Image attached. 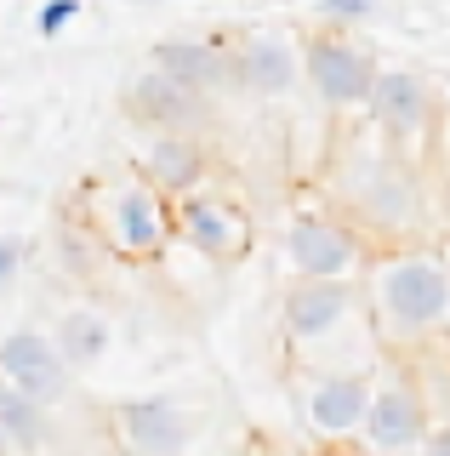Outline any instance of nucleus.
<instances>
[{
    "label": "nucleus",
    "mask_w": 450,
    "mask_h": 456,
    "mask_svg": "<svg viewBox=\"0 0 450 456\" xmlns=\"http://www.w3.org/2000/svg\"><path fill=\"white\" fill-rule=\"evenodd\" d=\"M6 451H12V445H6V434H0V456H6Z\"/></svg>",
    "instance_id": "5701e85b"
},
{
    "label": "nucleus",
    "mask_w": 450,
    "mask_h": 456,
    "mask_svg": "<svg viewBox=\"0 0 450 456\" xmlns=\"http://www.w3.org/2000/svg\"><path fill=\"white\" fill-rule=\"evenodd\" d=\"M371 388H376V370L371 365H348V370H319L314 382L297 388V422L314 439H359L365 411H371Z\"/></svg>",
    "instance_id": "39448f33"
},
{
    "label": "nucleus",
    "mask_w": 450,
    "mask_h": 456,
    "mask_svg": "<svg viewBox=\"0 0 450 456\" xmlns=\"http://www.w3.org/2000/svg\"><path fill=\"white\" fill-rule=\"evenodd\" d=\"M86 223L115 256L149 263L165 251L172 240V206L149 189L143 177H115V183H92L86 189Z\"/></svg>",
    "instance_id": "f03ea898"
},
{
    "label": "nucleus",
    "mask_w": 450,
    "mask_h": 456,
    "mask_svg": "<svg viewBox=\"0 0 450 456\" xmlns=\"http://www.w3.org/2000/svg\"><path fill=\"white\" fill-rule=\"evenodd\" d=\"M0 434H6L12 451H35L46 439V411L29 394H18L12 382H0Z\"/></svg>",
    "instance_id": "a211bd4d"
},
{
    "label": "nucleus",
    "mask_w": 450,
    "mask_h": 456,
    "mask_svg": "<svg viewBox=\"0 0 450 456\" xmlns=\"http://www.w3.org/2000/svg\"><path fill=\"white\" fill-rule=\"evenodd\" d=\"M314 18H319V23H348V28H359V23L376 18V0H314Z\"/></svg>",
    "instance_id": "aec40b11"
},
{
    "label": "nucleus",
    "mask_w": 450,
    "mask_h": 456,
    "mask_svg": "<svg viewBox=\"0 0 450 456\" xmlns=\"http://www.w3.org/2000/svg\"><path fill=\"white\" fill-rule=\"evenodd\" d=\"M23 251H29V246H23L18 234H0V291H6V285L18 280V268H23Z\"/></svg>",
    "instance_id": "412c9836"
},
{
    "label": "nucleus",
    "mask_w": 450,
    "mask_h": 456,
    "mask_svg": "<svg viewBox=\"0 0 450 456\" xmlns=\"http://www.w3.org/2000/svg\"><path fill=\"white\" fill-rule=\"evenodd\" d=\"M68 370L58 360V348H52V337L46 331H12V337H0V382H12L18 394H29L40 411L46 405H58V399L68 394Z\"/></svg>",
    "instance_id": "9b49d317"
},
{
    "label": "nucleus",
    "mask_w": 450,
    "mask_h": 456,
    "mask_svg": "<svg viewBox=\"0 0 450 456\" xmlns=\"http://www.w3.org/2000/svg\"><path fill=\"white\" fill-rule=\"evenodd\" d=\"M359 183H365V189H354L359 217H371V223H382V228L416 223V177H411L399 160L371 154V160L359 166Z\"/></svg>",
    "instance_id": "2eb2a0df"
},
{
    "label": "nucleus",
    "mask_w": 450,
    "mask_h": 456,
    "mask_svg": "<svg viewBox=\"0 0 450 456\" xmlns=\"http://www.w3.org/2000/svg\"><path fill=\"white\" fill-rule=\"evenodd\" d=\"M143 183L160 200H182L211 183V160L200 137H154L143 154Z\"/></svg>",
    "instance_id": "dca6fc26"
},
{
    "label": "nucleus",
    "mask_w": 450,
    "mask_h": 456,
    "mask_svg": "<svg viewBox=\"0 0 450 456\" xmlns=\"http://www.w3.org/2000/svg\"><path fill=\"white\" fill-rule=\"evenodd\" d=\"M302 75V57L279 35H251L240 46H229V86L245 97H285Z\"/></svg>",
    "instance_id": "f8f14e48"
},
{
    "label": "nucleus",
    "mask_w": 450,
    "mask_h": 456,
    "mask_svg": "<svg viewBox=\"0 0 450 456\" xmlns=\"http://www.w3.org/2000/svg\"><path fill=\"white\" fill-rule=\"evenodd\" d=\"M416 456H450V422H433L428 428V439H422V451Z\"/></svg>",
    "instance_id": "4be33fe9"
},
{
    "label": "nucleus",
    "mask_w": 450,
    "mask_h": 456,
    "mask_svg": "<svg viewBox=\"0 0 450 456\" xmlns=\"http://www.w3.org/2000/svg\"><path fill=\"white\" fill-rule=\"evenodd\" d=\"M172 234H182L211 263H240L251 251V217L240 200L222 189H194L172 200Z\"/></svg>",
    "instance_id": "423d86ee"
},
{
    "label": "nucleus",
    "mask_w": 450,
    "mask_h": 456,
    "mask_svg": "<svg viewBox=\"0 0 450 456\" xmlns=\"http://www.w3.org/2000/svg\"><path fill=\"white\" fill-rule=\"evenodd\" d=\"M120 109H125V120L149 126L154 137H200L211 126V97L189 92V86H177L165 75H154V69H143V75L125 86Z\"/></svg>",
    "instance_id": "6e6552de"
},
{
    "label": "nucleus",
    "mask_w": 450,
    "mask_h": 456,
    "mask_svg": "<svg viewBox=\"0 0 450 456\" xmlns=\"http://www.w3.org/2000/svg\"><path fill=\"white\" fill-rule=\"evenodd\" d=\"M365 114H371L376 126H382L388 137H422L433 126V92L428 80L411 75V69H382L371 86V103H365Z\"/></svg>",
    "instance_id": "4468645a"
},
{
    "label": "nucleus",
    "mask_w": 450,
    "mask_h": 456,
    "mask_svg": "<svg viewBox=\"0 0 450 456\" xmlns=\"http://www.w3.org/2000/svg\"><path fill=\"white\" fill-rule=\"evenodd\" d=\"M433 428V399L416 382V370L405 365H382L371 388V411H365V445L376 456H416L422 439Z\"/></svg>",
    "instance_id": "7ed1b4c3"
},
{
    "label": "nucleus",
    "mask_w": 450,
    "mask_h": 456,
    "mask_svg": "<svg viewBox=\"0 0 450 456\" xmlns=\"http://www.w3.org/2000/svg\"><path fill=\"white\" fill-rule=\"evenodd\" d=\"M143 6H160V0H143Z\"/></svg>",
    "instance_id": "393cba45"
},
{
    "label": "nucleus",
    "mask_w": 450,
    "mask_h": 456,
    "mask_svg": "<svg viewBox=\"0 0 450 456\" xmlns=\"http://www.w3.org/2000/svg\"><path fill=\"white\" fill-rule=\"evenodd\" d=\"M371 331L388 348H422L450 325V263L433 251H393L371 274Z\"/></svg>",
    "instance_id": "f257e3e1"
},
{
    "label": "nucleus",
    "mask_w": 450,
    "mask_h": 456,
    "mask_svg": "<svg viewBox=\"0 0 450 456\" xmlns=\"http://www.w3.org/2000/svg\"><path fill=\"white\" fill-rule=\"evenodd\" d=\"M354 308H359V285L354 280H297L285 291V342L291 348H325V342L348 337L354 325Z\"/></svg>",
    "instance_id": "0eeeda50"
},
{
    "label": "nucleus",
    "mask_w": 450,
    "mask_h": 456,
    "mask_svg": "<svg viewBox=\"0 0 450 456\" xmlns=\"http://www.w3.org/2000/svg\"><path fill=\"white\" fill-rule=\"evenodd\" d=\"M285 256L297 268V280H354L359 268V234L342 228L325 211H297L285 228Z\"/></svg>",
    "instance_id": "1a4fd4ad"
},
{
    "label": "nucleus",
    "mask_w": 450,
    "mask_h": 456,
    "mask_svg": "<svg viewBox=\"0 0 450 456\" xmlns=\"http://www.w3.org/2000/svg\"><path fill=\"white\" fill-rule=\"evenodd\" d=\"M108 337L115 331H108V320L97 308H68L58 320V331H52V348H58V360L68 370H86L108 354Z\"/></svg>",
    "instance_id": "f3484780"
},
{
    "label": "nucleus",
    "mask_w": 450,
    "mask_h": 456,
    "mask_svg": "<svg viewBox=\"0 0 450 456\" xmlns=\"http://www.w3.org/2000/svg\"><path fill=\"white\" fill-rule=\"evenodd\" d=\"M302 75L319 92V103L365 109L371 103L376 75H382V63H376V52L365 46V40L336 35V28H319V35H308V46H302Z\"/></svg>",
    "instance_id": "20e7f679"
},
{
    "label": "nucleus",
    "mask_w": 450,
    "mask_h": 456,
    "mask_svg": "<svg viewBox=\"0 0 450 456\" xmlns=\"http://www.w3.org/2000/svg\"><path fill=\"white\" fill-rule=\"evenodd\" d=\"M115 439L125 456H182L189 451V411L172 394H137L115 405Z\"/></svg>",
    "instance_id": "9d476101"
},
{
    "label": "nucleus",
    "mask_w": 450,
    "mask_h": 456,
    "mask_svg": "<svg viewBox=\"0 0 450 456\" xmlns=\"http://www.w3.org/2000/svg\"><path fill=\"white\" fill-rule=\"evenodd\" d=\"M86 12V0H40V12H35V35L40 40H58L68 23Z\"/></svg>",
    "instance_id": "6ab92c4d"
},
{
    "label": "nucleus",
    "mask_w": 450,
    "mask_h": 456,
    "mask_svg": "<svg viewBox=\"0 0 450 456\" xmlns=\"http://www.w3.org/2000/svg\"><path fill=\"white\" fill-rule=\"evenodd\" d=\"M331 456H359V451H331Z\"/></svg>",
    "instance_id": "b1692460"
},
{
    "label": "nucleus",
    "mask_w": 450,
    "mask_h": 456,
    "mask_svg": "<svg viewBox=\"0 0 450 456\" xmlns=\"http://www.w3.org/2000/svg\"><path fill=\"white\" fill-rule=\"evenodd\" d=\"M149 69L211 97L217 86H229V46L222 40H200V35H165L149 46Z\"/></svg>",
    "instance_id": "ddd939ff"
}]
</instances>
